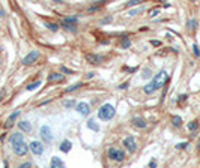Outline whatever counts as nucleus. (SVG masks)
Masks as SVG:
<instances>
[{
  "label": "nucleus",
  "instance_id": "obj_39",
  "mask_svg": "<svg viewBox=\"0 0 200 168\" xmlns=\"http://www.w3.org/2000/svg\"><path fill=\"white\" fill-rule=\"evenodd\" d=\"M185 99H186V95H182V96L178 98V102H182V101H185Z\"/></svg>",
  "mask_w": 200,
  "mask_h": 168
},
{
  "label": "nucleus",
  "instance_id": "obj_32",
  "mask_svg": "<svg viewBox=\"0 0 200 168\" xmlns=\"http://www.w3.org/2000/svg\"><path fill=\"white\" fill-rule=\"evenodd\" d=\"M65 20H66V21H69V23H74V24H75L78 18H77V17H68V18H65Z\"/></svg>",
  "mask_w": 200,
  "mask_h": 168
},
{
  "label": "nucleus",
  "instance_id": "obj_20",
  "mask_svg": "<svg viewBox=\"0 0 200 168\" xmlns=\"http://www.w3.org/2000/svg\"><path fill=\"white\" fill-rule=\"evenodd\" d=\"M172 123H173V126L181 128L182 126V117H179V116H173V117H172Z\"/></svg>",
  "mask_w": 200,
  "mask_h": 168
},
{
  "label": "nucleus",
  "instance_id": "obj_12",
  "mask_svg": "<svg viewBox=\"0 0 200 168\" xmlns=\"http://www.w3.org/2000/svg\"><path fill=\"white\" fill-rule=\"evenodd\" d=\"M60 24H62V27H63V29H66L68 32H72V33H77V26L74 24V23H69V21L63 20V21H62Z\"/></svg>",
  "mask_w": 200,
  "mask_h": 168
},
{
  "label": "nucleus",
  "instance_id": "obj_19",
  "mask_svg": "<svg viewBox=\"0 0 200 168\" xmlns=\"http://www.w3.org/2000/svg\"><path fill=\"white\" fill-rule=\"evenodd\" d=\"M120 47H122V48H130V47H131V41H130L128 36H122V39H120Z\"/></svg>",
  "mask_w": 200,
  "mask_h": 168
},
{
  "label": "nucleus",
  "instance_id": "obj_24",
  "mask_svg": "<svg viewBox=\"0 0 200 168\" xmlns=\"http://www.w3.org/2000/svg\"><path fill=\"white\" fill-rule=\"evenodd\" d=\"M83 86V83H78V84H75V86H71V87H68L66 90H65V93H69V92H74V90H77V89H80Z\"/></svg>",
  "mask_w": 200,
  "mask_h": 168
},
{
  "label": "nucleus",
  "instance_id": "obj_2",
  "mask_svg": "<svg viewBox=\"0 0 200 168\" xmlns=\"http://www.w3.org/2000/svg\"><path fill=\"white\" fill-rule=\"evenodd\" d=\"M11 143H12V149H14V153L17 155V156H24V155H27L29 146H27L26 141H24L23 134H20V132L12 134L11 135Z\"/></svg>",
  "mask_w": 200,
  "mask_h": 168
},
{
  "label": "nucleus",
  "instance_id": "obj_36",
  "mask_svg": "<svg viewBox=\"0 0 200 168\" xmlns=\"http://www.w3.org/2000/svg\"><path fill=\"white\" fill-rule=\"evenodd\" d=\"M151 44H152L154 47H159V45H161V42H159V41H155V39H154V41H151Z\"/></svg>",
  "mask_w": 200,
  "mask_h": 168
},
{
  "label": "nucleus",
  "instance_id": "obj_37",
  "mask_svg": "<svg viewBox=\"0 0 200 168\" xmlns=\"http://www.w3.org/2000/svg\"><path fill=\"white\" fill-rule=\"evenodd\" d=\"M149 167H151V168H155V167H157V161H151V162H149Z\"/></svg>",
  "mask_w": 200,
  "mask_h": 168
},
{
  "label": "nucleus",
  "instance_id": "obj_27",
  "mask_svg": "<svg viewBox=\"0 0 200 168\" xmlns=\"http://www.w3.org/2000/svg\"><path fill=\"white\" fill-rule=\"evenodd\" d=\"M196 27H197V21H196V20H190V21H188V29H190V30H194Z\"/></svg>",
  "mask_w": 200,
  "mask_h": 168
},
{
  "label": "nucleus",
  "instance_id": "obj_26",
  "mask_svg": "<svg viewBox=\"0 0 200 168\" xmlns=\"http://www.w3.org/2000/svg\"><path fill=\"white\" fill-rule=\"evenodd\" d=\"M39 86H41V81H35V83L27 86V90H35V89H38Z\"/></svg>",
  "mask_w": 200,
  "mask_h": 168
},
{
  "label": "nucleus",
  "instance_id": "obj_13",
  "mask_svg": "<svg viewBox=\"0 0 200 168\" xmlns=\"http://www.w3.org/2000/svg\"><path fill=\"white\" fill-rule=\"evenodd\" d=\"M132 125H134L135 128H140V129H144V128L147 126L146 120L142 119V117H134V119H132Z\"/></svg>",
  "mask_w": 200,
  "mask_h": 168
},
{
  "label": "nucleus",
  "instance_id": "obj_15",
  "mask_svg": "<svg viewBox=\"0 0 200 168\" xmlns=\"http://www.w3.org/2000/svg\"><path fill=\"white\" fill-rule=\"evenodd\" d=\"M18 128L21 129V131H24V132H32V125L27 120H21L18 123Z\"/></svg>",
  "mask_w": 200,
  "mask_h": 168
},
{
  "label": "nucleus",
  "instance_id": "obj_14",
  "mask_svg": "<svg viewBox=\"0 0 200 168\" xmlns=\"http://www.w3.org/2000/svg\"><path fill=\"white\" fill-rule=\"evenodd\" d=\"M71 149H72V143L69 140H63L60 143V150L63 152V153H68V152H71Z\"/></svg>",
  "mask_w": 200,
  "mask_h": 168
},
{
  "label": "nucleus",
  "instance_id": "obj_4",
  "mask_svg": "<svg viewBox=\"0 0 200 168\" xmlns=\"http://www.w3.org/2000/svg\"><path fill=\"white\" fill-rule=\"evenodd\" d=\"M107 156L111 159V161H116V162H122L125 159V152L120 150V149H116V147H110L107 150Z\"/></svg>",
  "mask_w": 200,
  "mask_h": 168
},
{
  "label": "nucleus",
  "instance_id": "obj_1",
  "mask_svg": "<svg viewBox=\"0 0 200 168\" xmlns=\"http://www.w3.org/2000/svg\"><path fill=\"white\" fill-rule=\"evenodd\" d=\"M167 81H169V75H167V72H166V71H159V72L154 77V78H152V81L144 86L143 90H144L146 95H151V93L155 92V90H158V89H161V87H164V86L167 84Z\"/></svg>",
  "mask_w": 200,
  "mask_h": 168
},
{
  "label": "nucleus",
  "instance_id": "obj_8",
  "mask_svg": "<svg viewBox=\"0 0 200 168\" xmlns=\"http://www.w3.org/2000/svg\"><path fill=\"white\" fill-rule=\"evenodd\" d=\"M123 146L130 153H134L137 150V144H135V138L134 137H127L123 140Z\"/></svg>",
  "mask_w": 200,
  "mask_h": 168
},
{
  "label": "nucleus",
  "instance_id": "obj_7",
  "mask_svg": "<svg viewBox=\"0 0 200 168\" xmlns=\"http://www.w3.org/2000/svg\"><path fill=\"white\" fill-rule=\"evenodd\" d=\"M39 134H41V138H42L44 143H51V141H53L51 129H50L48 126H42V128H41V131H39Z\"/></svg>",
  "mask_w": 200,
  "mask_h": 168
},
{
  "label": "nucleus",
  "instance_id": "obj_21",
  "mask_svg": "<svg viewBox=\"0 0 200 168\" xmlns=\"http://www.w3.org/2000/svg\"><path fill=\"white\" fill-rule=\"evenodd\" d=\"M45 27H48L50 30L56 32V30L59 29V26H57V24H54V23H51V21H47V23H45Z\"/></svg>",
  "mask_w": 200,
  "mask_h": 168
},
{
  "label": "nucleus",
  "instance_id": "obj_25",
  "mask_svg": "<svg viewBox=\"0 0 200 168\" xmlns=\"http://www.w3.org/2000/svg\"><path fill=\"white\" fill-rule=\"evenodd\" d=\"M142 2H144V0H130V2H127V8H130V6H135V5H139V3H142Z\"/></svg>",
  "mask_w": 200,
  "mask_h": 168
},
{
  "label": "nucleus",
  "instance_id": "obj_23",
  "mask_svg": "<svg viewBox=\"0 0 200 168\" xmlns=\"http://www.w3.org/2000/svg\"><path fill=\"white\" fill-rule=\"evenodd\" d=\"M197 128H199V123H197L196 120H193V122H190V123H188V129H190L191 132L197 131Z\"/></svg>",
  "mask_w": 200,
  "mask_h": 168
},
{
  "label": "nucleus",
  "instance_id": "obj_40",
  "mask_svg": "<svg viewBox=\"0 0 200 168\" xmlns=\"http://www.w3.org/2000/svg\"><path fill=\"white\" fill-rule=\"evenodd\" d=\"M0 17H3V12L2 11H0Z\"/></svg>",
  "mask_w": 200,
  "mask_h": 168
},
{
  "label": "nucleus",
  "instance_id": "obj_35",
  "mask_svg": "<svg viewBox=\"0 0 200 168\" xmlns=\"http://www.w3.org/2000/svg\"><path fill=\"white\" fill-rule=\"evenodd\" d=\"M186 146H188V143H182V144H178V146H176V149H185Z\"/></svg>",
  "mask_w": 200,
  "mask_h": 168
},
{
  "label": "nucleus",
  "instance_id": "obj_34",
  "mask_svg": "<svg viewBox=\"0 0 200 168\" xmlns=\"http://www.w3.org/2000/svg\"><path fill=\"white\" fill-rule=\"evenodd\" d=\"M20 167H23V168H30V167H32V164H30V162H24V164H21Z\"/></svg>",
  "mask_w": 200,
  "mask_h": 168
},
{
  "label": "nucleus",
  "instance_id": "obj_17",
  "mask_svg": "<svg viewBox=\"0 0 200 168\" xmlns=\"http://www.w3.org/2000/svg\"><path fill=\"white\" fill-rule=\"evenodd\" d=\"M18 116H20V111H15V113H12L11 116H9V119H8V122H6V128H9V126H12V123H14L15 122V119L18 117Z\"/></svg>",
  "mask_w": 200,
  "mask_h": 168
},
{
  "label": "nucleus",
  "instance_id": "obj_11",
  "mask_svg": "<svg viewBox=\"0 0 200 168\" xmlns=\"http://www.w3.org/2000/svg\"><path fill=\"white\" fill-rule=\"evenodd\" d=\"M63 80H65V77L62 75L60 72H53V74H50L48 78H47L48 83H56V81H63Z\"/></svg>",
  "mask_w": 200,
  "mask_h": 168
},
{
  "label": "nucleus",
  "instance_id": "obj_33",
  "mask_svg": "<svg viewBox=\"0 0 200 168\" xmlns=\"http://www.w3.org/2000/svg\"><path fill=\"white\" fill-rule=\"evenodd\" d=\"M158 14H159L158 9H152V11H151V17H155V15H158Z\"/></svg>",
  "mask_w": 200,
  "mask_h": 168
},
{
  "label": "nucleus",
  "instance_id": "obj_31",
  "mask_svg": "<svg viewBox=\"0 0 200 168\" xmlns=\"http://www.w3.org/2000/svg\"><path fill=\"white\" fill-rule=\"evenodd\" d=\"M60 71L63 72V74H74V71H71V69H68V68H65V66H60Z\"/></svg>",
  "mask_w": 200,
  "mask_h": 168
},
{
  "label": "nucleus",
  "instance_id": "obj_29",
  "mask_svg": "<svg viewBox=\"0 0 200 168\" xmlns=\"http://www.w3.org/2000/svg\"><path fill=\"white\" fill-rule=\"evenodd\" d=\"M152 74H151V71L149 69H144V72H142V78H149Z\"/></svg>",
  "mask_w": 200,
  "mask_h": 168
},
{
  "label": "nucleus",
  "instance_id": "obj_16",
  "mask_svg": "<svg viewBox=\"0 0 200 168\" xmlns=\"http://www.w3.org/2000/svg\"><path fill=\"white\" fill-rule=\"evenodd\" d=\"M50 167H51V168H62V167H63V161L59 159L57 156H54V158L51 159V164H50Z\"/></svg>",
  "mask_w": 200,
  "mask_h": 168
},
{
  "label": "nucleus",
  "instance_id": "obj_9",
  "mask_svg": "<svg viewBox=\"0 0 200 168\" xmlns=\"http://www.w3.org/2000/svg\"><path fill=\"white\" fill-rule=\"evenodd\" d=\"M75 110L81 114V116H89V113H90V107L86 104V102H80V104H77L75 105Z\"/></svg>",
  "mask_w": 200,
  "mask_h": 168
},
{
  "label": "nucleus",
  "instance_id": "obj_10",
  "mask_svg": "<svg viewBox=\"0 0 200 168\" xmlns=\"http://www.w3.org/2000/svg\"><path fill=\"white\" fill-rule=\"evenodd\" d=\"M87 62H89L90 65H99V63H102V56H98V54H87L86 56Z\"/></svg>",
  "mask_w": 200,
  "mask_h": 168
},
{
  "label": "nucleus",
  "instance_id": "obj_18",
  "mask_svg": "<svg viewBox=\"0 0 200 168\" xmlns=\"http://www.w3.org/2000/svg\"><path fill=\"white\" fill-rule=\"evenodd\" d=\"M87 126H89L92 131H95V132L99 131V125L95 122V119H89V120H87Z\"/></svg>",
  "mask_w": 200,
  "mask_h": 168
},
{
  "label": "nucleus",
  "instance_id": "obj_38",
  "mask_svg": "<svg viewBox=\"0 0 200 168\" xmlns=\"http://www.w3.org/2000/svg\"><path fill=\"white\" fill-rule=\"evenodd\" d=\"M110 21H111V17H107V18L102 20V24H107V23H110Z\"/></svg>",
  "mask_w": 200,
  "mask_h": 168
},
{
  "label": "nucleus",
  "instance_id": "obj_42",
  "mask_svg": "<svg viewBox=\"0 0 200 168\" xmlns=\"http://www.w3.org/2000/svg\"><path fill=\"white\" fill-rule=\"evenodd\" d=\"M199 147H200V144H199Z\"/></svg>",
  "mask_w": 200,
  "mask_h": 168
},
{
  "label": "nucleus",
  "instance_id": "obj_6",
  "mask_svg": "<svg viewBox=\"0 0 200 168\" xmlns=\"http://www.w3.org/2000/svg\"><path fill=\"white\" fill-rule=\"evenodd\" d=\"M29 150L33 153V155H38V156H39V155H42L44 153V144L41 143V141H32V143L29 144Z\"/></svg>",
  "mask_w": 200,
  "mask_h": 168
},
{
  "label": "nucleus",
  "instance_id": "obj_30",
  "mask_svg": "<svg viewBox=\"0 0 200 168\" xmlns=\"http://www.w3.org/2000/svg\"><path fill=\"white\" fill-rule=\"evenodd\" d=\"M193 51H194V54H196V57H200V50H199V47L194 44L193 45Z\"/></svg>",
  "mask_w": 200,
  "mask_h": 168
},
{
  "label": "nucleus",
  "instance_id": "obj_5",
  "mask_svg": "<svg viewBox=\"0 0 200 168\" xmlns=\"http://www.w3.org/2000/svg\"><path fill=\"white\" fill-rule=\"evenodd\" d=\"M38 57H39L38 51H30V53L21 60V65H23V66H30V65H33L36 60H38Z\"/></svg>",
  "mask_w": 200,
  "mask_h": 168
},
{
  "label": "nucleus",
  "instance_id": "obj_3",
  "mask_svg": "<svg viewBox=\"0 0 200 168\" xmlns=\"http://www.w3.org/2000/svg\"><path fill=\"white\" fill-rule=\"evenodd\" d=\"M115 114H116V110H115L113 105H111V104H104L101 108H99V111H98V117L101 120H104V122H108V120H111L115 117Z\"/></svg>",
  "mask_w": 200,
  "mask_h": 168
},
{
  "label": "nucleus",
  "instance_id": "obj_22",
  "mask_svg": "<svg viewBox=\"0 0 200 168\" xmlns=\"http://www.w3.org/2000/svg\"><path fill=\"white\" fill-rule=\"evenodd\" d=\"M63 105H65L66 108H72V107H75V105H77V102L74 101V99H68V101H65V102H63Z\"/></svg>",
  "mask_w": 200,
  "mask_h": 168
},
{
  "label": "nucleus",
  "instance_id": "obj_28",
  "mask_svg": "<svg viewBox=\"0 0 200 168\" xmlns=\"http://www.w3.org/2000/svg\"><path fill=\"white\" fill-rule=\"evenodd\" d=\"M99 8H101V5H98V3H96L95 6H90L89 9H87V12H89V14H93V12H96Z\"/></svg>",
  "mask_w": 200,
  "mask_h": 168
},
{
  "label": "nucleus",
  "instance_id": "obj_41",
  "mask_svg": "<svg viewBox=\"0 0 200 168\" xmlns=\"http://www.w3.org/2000/svg\"><path fill=\"white\" fill-rule=\"evenodd\" d=\"M53 2H59V3H60V2H62V0H53Z\"/></svg>",
  "mask_w": 200,
  "mask_h": 168
}]
</instances>
